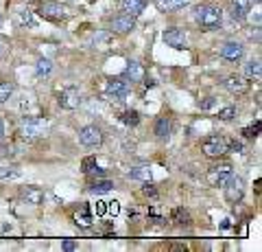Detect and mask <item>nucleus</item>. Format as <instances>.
I'll return each instance as SVG.
<instances>
[{"instance_id":"nucleus-5","label":"nucleus","mask_w":262,"mask_h":252,"mask_svg":"<svg viewBox=\"0 0 262 252\" xmlns=\"http://www.w3.org/2000/svg\"><path fill=\"white\" fill-rule=\"evenodd\" d=\"M231 176H234V171H231V164L229 162H218V164H214V167H210L208 182L212 186H225V182L229 180Z\"/></svg>"},{"instance_id":"nucleus-38","label":"nucleus","mask_w":262,"mask_h":252,"mask_svg":"<svg viewBox=\"0 0 262 252\" xmlns=\"http://www.w3.org/2000/svg\"><path fill=\"white\" fill-rule=\"evenodd\" d=\"M0 53H2V46H0Z\"/></svg>"},{"instance_id":"nucleus-8","label":"nucleus","mask_w":262,"mask_h":252,"mask_svg":"<svg viewBox=\"0 0 262 252\" xmlns=\"http://www.w3.org/2000/svg\"><path fill=\"white\" fill-rule=\"evenodd\" d=\"M79 141L85 147H98V145H103V132L96 125H85L79 132Z\"/></svg>"},{"instance_id":"nucleus-32","label":"nucleus","mask_w":262,"mask_h":252,"mask_svg":"<svg viewBox=\"0 0 262 252\" xmlns=\"http://www.w3.org/2000/svg\"><path fill=\"white\" fill-rule=\"evenodd\" d=\"M142 193L147 195V198H157V189H155V186H153V184H148V182H147V184H144Z\"/></svg>"},{"instance_id":"nucleus-12","label":"nucleus","mask_w":262,"mask_h":252,"mask_svg":"<svg viewBox=\"0 0 262 252\" xmlns=\"http://www.w3.org/2000/svg\"><path fill=\"white\" fill-rule=\"evenodd\" d=\"M105 92H107L109 97H114L116 101H122V99L127 97V92H129V86L120 79H112V81H107V86H105Z\"/></svg>"},{"instance_id":"nucleus-25","label":"nucleus","mask_w":262,"mask_h":252,"mask_svg":"<svg viewBox=\"0 0 262 252\" xmlns=\"http://www.w3.org/2000/svg\"><path fill=\"white\" fill-rule=\"evenodd\" d=\"M173 219L177 221L179 226H183V224L188 226V224H190V215H188L183 208H175V211H173Z\"/></svg>"},{"instance_id":"nucleus-26","label":"nucleus","mask_w":262,"mask_h":252,"mask_svg":"<svg viewBox=\"0 0 262 252\" xmlns=\"http://www.w3.org/2000/svg\"><path fill=\"white\" fill-rule=\"evenodd\" d=\"M11 94H13V84H9V81H0V103L7 101Z\"/></svg>"},{"instance_id":"nucleus-30","label":"nucleus","mask_w":262,"mask_h":252,"mask_svg":"<svg viewBox=\"0 0 262 252\" xmlns=\"http://www.w3.org/2000/svg\"><path fill=\"white\" fill-rule=\"evenodd\" d=\"M24 198H29L33 204H39V199H42V193H39V191H33V189H26V191H24Z\"/></svg>"},{"instance_id":"nucleus-28","label":"nucleus","mask_w":262,"mask_h":252,"mask_svg":"<svg viewBox=\"0 0 262 252\" xmlns=\"http://www.w3.org/2000/svg\"><path fill=\"white\" fill-rule=\"evenodd\" d=\"M234 116H236V108H234V106L223 108V110L218 112V119H221V121H231Z\"/></svg>"},{"instance_id":"nucleus-22","label":"nucleus","mask_w":262,"mask_h":252,"mask_svg":"<svg viewBox=\"0 0 262 252\" xmlns=\"http://www.w3.org/2000/svg\"><path fill=\"white\" fill-rule=\"evenodd\" d=\"M120 121L125 125H129V127H135V125L140 123V114H138V110H125L120 114Z\"/></svg>"},{"instance_id":"nucleus-34","label":"nucleus","mask_w":262,"mask_h":252,"mask_svg":"<svg viewBox=\"0 0 262 252\" xmlns=\"http://www.w3.org/2000/svg\"><path fill=\"white\" fill-rule=\"evenodd\" d=\"M94 167H96V160H94V158H87V160H83V173H90Z\"/></svg>"},{"instance_id":"nucleus-20","label":"nucleus","mask_w":262,"mask_h":252,"mask_svg":"<svg viewBox=\"0 0 262 252\" xmlns=\"http://www.w3.org/2000/svg\"><path fill=\"white\" fill-rule=\"evenodd\" d=\"M129 178H131V180L148 182V180H151V169H148V167H133L129 171Z\"/></svg>"},{"instance_id":"nucleus-16","label":"nucleus","mask_w":262,"mask_h":252,"mask_svg":"<svg viewBox=\"0 0 262 252\" xmlns=\"http://www.w3.org/2000/svg\"><path fill=\"white\" fill-rule=\"evenodd\" d=\"M120 7L125 14H131V16H138L144 11L147 7V0H120Z\"/></svg>"},{"instance_id":"nucleus-2","label":"nucleus","mask_w":262,"mask_h":252,"mask_svg":"<svg viewBox=\"0 0 262 252\" xmlns=\"http://www.w3.org/2000/svg\"><path fill=\"white\" fill-rule=\"evenodd\" d=\"M201 151H203L208 158H221V156H225L227 151H229V141H227L225 136L214 134V136L205 138V141L201 143Z\"/></svg>"},{"instance_id":"nucleus-3","label":"nucleus","mask_w":262,"mask_h":252,"mask_svg":"<svg viewBox=\"0 0 262 252\" xmlns=\"http://www.w3.org/2000/svg\"><path fill=\"white\" fill-rule=\"evenodd\" d=\"M37 14L46 20H52V22H61L68 18V7H64L57 0H42L37 7Z\"/></svg>"},{"instance_id":"nucleus-31","label":"nucleus","mask_w":262,"mask_h":252,"mask_svg":"<svg viewBox=\"0 0 262 252\" xmlns=\"http://www.w3.org/2000/svg\"><path fill=\"white\" fill-rule=\"evenodd\" d=\"M107 213L109 215H118V213H120V202H116V199H114V202H107Z\"/></svg>"},{"instance_id":"nucleus-35","label":"nucleus","mask_w":262,"mask_h":252,"mask_svg":"<svg viewBox=\"0 0 262 252\" xmlns=\"http://www.w3.org/2000/svg\"><path fill=\"white\" fill-rule=\"evenodd\" d=\"M214 101H216V99H214V97H208L203 103H199V106H201V110H210V108L214 106Z\"/></svg>"},{"instance_id":"nucleus-11","label":"nucleus","mask_w":262,"mask_h":252,"mask_svg":"<svg viewBox=\"0 0 262 252\" xmlns=\"http://www.w3.org/2000/svg\"><path fill=\"white\" fill-rule=\"evenodd\" d=\"M164 42L168 46H173V49H186V33L181 31V29H166L164 31Z\"/></svg>"},{"instance_id":"nucleus-4","label":"nucleus","mask_w":262,"mask_h":252,"mask_svg":"<svg viewBox=\"0 0 262 252\" xmlns=\"http://www.w3.org/2000/svg\"><path fill=\"white\" fill-rule=\"evenodd\" d=\"M44 132H46V121L44 119H35V116L22 119V123H20V136L22 138L33 141V138L44 136Z\"/></svg>"},{"instance_id":"nucleus-17","label":"nucleus","mask_w":262,"mask_h":252,"mask_svg":"<svg viewBox=\"0 0 262 252\" xmlns=\"http://www.w3.org/2000/svg\"><path fill=\"white\" fill-rule=\"evenodd\" d=\"M74 224L81 226V228H87V226H92V213L87 206H81L77 213H74Z\"/></svg>"},{"instance_id":"nucleus-6","label":"nucleus","mask_w":262,"mask_h":252,"mask_svg":"<svg viewBox=\"0 0 262 252\" xmlns=\"http://www.w3.org/2000/svg\"><path fill=\"white\" fill-rule=\"evenodd\" d=\"M223 88L229 90V92H234V94H245V92H249V88H251V81H249L247 77L229 75V77L223 79Z\"/></svg>"},{"instance_id":"nucleus-9","label":"nucleus","mask_w":262,"mask_h":252,"mask_svg":"<svg viewBox=\"0 0 262 252\" xmlns=\"http://www.w3.org/2000/svg\"><path fill=\"white\" fill-rule=\"evenodd\" d=\"M225 195H227V199L229 202H240L243 199V195H245V184H243V180L240 178H236V176H231L229 180L225 182Z\"/></svg>"},{"instance_id":"nucleus-13","label":"nucleus","mask_w":262,"mask_h":252,"mask_svg":"<svg viewBox=\"0 0 262 252\" xmlns=\"http://www.w3.org/2000/svg\"><path fill=\"white\" fill-rule=\"evenodd\" d=\"M57 103H59L64 110H74V108H79L81 99H79V92H77V90H74V88H68V90H64V92L59 94Z\"/></svg>"},{"instance_id":"nucleus-27","label":"nucleus","mask_w":262,"mask_h":252,"mask_svg":"<svg viewBox=\"0 0 262 252\" xmlns=\"http://www.w3.org/2000/svg\"><path fill=\"white\" fill-rule=\"evenodd\" d=\"M20 22H22V24H26V27H35V18H33V14H31L29 9H22V11H20Z\"/></svg>"},{"instance_id":"nucleus-18","label":"nucleus","mask_w":262,"mask_h":252,"mask_svg":"<svg viewBox=\"0 0 262 252\" xmlns=\"http://www.w3.org/2000/svg\"><path fill=\"white\" fill-rule=\"evenodd\" d=\"M170 134V119H166V116H160V119L155 121V136L157 138H168Z\"/></svg>"},{"instance_id":"nucleus-29","label":"nucleus","mask_w":262,"mask_h":252,"mask_svg":"<svg viewBox=\"0 0 262 252\" xmlns=\"http://www.w3.org/2000/svg\"><path fill=\"white\" fill-rule=\"evenodd\" d=\"M258 134H260V123H256V125H251V127H245L243 129V136L245 138H256Z\"/></svg>"},{"instance_id":"nucleus-39","label":"nucleus","mask_w":262,"mask_h":252,"mask_svg":"<svg viewBox=\"0 0 262 252\" xmlns=\"http://www.w3.org/2000/svg\"><path fill=\"white\" fill-rule=\"evenodd\" d=\"M253 2H260V0H253Z\"/></svg>"},{"instance_id":"nucleus-19","label":"nucleus","mask_w":262,"mask_h":252,"mask_svg":"<svg viewBox=\"0 0 262 252\" xmlns=\"http://www.w3.org/2000/svg\"><path fill=\"white\" fill-rule=\"evenodd\" d=\"M245 75L249 77V79H256V81H260V77H262V66H260V59H251V62L245 66Z\"/></svg>"},{"instance_id":"nucleus-24","label":"nucleus","mask_w":262,"mask_h":252,"mask_svg":"<svg viewBox=\"0 0 262 252\" xmlns=\"http://www.w3.org/2000/svg\"><path fill=\"white\" fill-rule=\"evenodd\" d=\"M50 71H52L50 59H39L37 66H35V75H37V77H46V75H50Z\"/></svg>"},{"instance_id":"nucleus-37","label":"nucleus","mask_w":262,"mask_h":252,"mask_svg":"<svg viewBox=\"0 0 262 252\" xmlns=\"http://www.w3.org/2000/svg\"><path fill=\"white\" fill-rule=\"evenodd\" d=\"M2 138H4V121L0 119V141H2Z\"/></svg>"},{"instance_id":"nucleus-7","label":"nucleus","mask_w":262,"mask_h":252,"mask_svg":"<svg viewBox=\"0 0 262 252\" xmlns=\"http://www.w3.org/2000/svg\"><path fill=\"white\" fill-rule=\"evenodd\" d=\"M133 27H135V16L131 14H120L109 20V31L112 33H129L133 31Z\"/></svg>"},{"instance_id":"nucleus-15","label":"nucleus","mask_w":262,"mask_h":252,"mask_svg":"<svg viewBox=\"0 0 262 252\" xmlns=\"http://www.w3.org/2000/svg\"><path fill=\"white\" fill-rule=\"evenodd\" d=\"M125 77L131 81V84H133V81H142V79H144V68H142V64H138V62H127Z\"/></svg>"},{"instance_id":"nucleus-36","label":"nucleus","mask_w":262,"mask_h":252,"mask_svg":"<svg viewBox=\"0 0 262 252\" xmlns=\"http://www.w3.org/2000/svg\"><path fill=\"white\" fill-rule=\"evenodd\" d=\"M74 248H77L74 241H64V250H74Z\"/></svg>"},{"instance_id":"nucleus-14","label":"nucleus","mask_w":262,"mask_h":252,"mask_svg":"<svg viewBox=\"0 0 262 252\" xmlns=\"http://www.w3.org/2000/svg\"><path fill=\"white\" fill-rule=\"evenodd\" d=\"M231 18L234 20H245L251 11V0H231Z\"/></svg>"},{"instance_id":"nucleus-1","label":"nucleus","mask_w":262,"mask_h":252,"mask_svg":"<svg viewBox=\"0 0 262 252\" xmlns=\"http://www.w3.org/2000/svg\"><path fill=\"white\" fill-rule=\"evenodd\" d=\"M195 20L201 29L214 31L223 24V9L216 5H196L195 7Z\"/></svg>"},{"instance_id":"nucleus-21","label":"nucleus","mask_w":262,"mask_h":252,"mask_svg":"<svg viewBox=\"0 0 262 252\" xmlns=\"http://www.w3.org/2000/svg\"><path fill=\"white\" fill-rule=\"evenodd\" d=\"M157 5L166 11H177V9L188 5V0H157Z\"/></svg>"},{"instance_id":"nucleus-33","label":"nucleus","mask_w":262,"mask_h":252,"mask_svg":"<svg viewBox=\"0 0 262 252\" xmlns=\"http://www.w3.org/2000/svg\"><path fill=\"white\" fill-rule=\"evenodd\" d=\"M96 215H98V217L107 215V202H103V199H98V202H96Z\"/></svg>"},{"instance_id":"nucleus-23","label":"nucleus","mask_w":262,"mask_h":252,"mask_svg":"<svg viewBox=\"0 0 262 252\" xmlns=\"http://www.w3.org/2000/svg\"><path fill=\"white\" fill-rule=\"evenodd\" d=\"M114 189V182L112 180H96L94 184L90 186L92 193H107V191Z\"/></svg>"},{"instance_id":"nucleus-10","label":"nucleus","mask_w":262,"mask_h":252,"mask_svg":"<svg viewBox=\"0 0 262 252\" xmlns=\"http://www.w3.org/2000/svg\"><path fill=\"white\" fill-rule=\"evenodd\" d=\"M243 55H245V49L238 42H225V44L221 46V57L227 59V62H240Z\"/></svg>"}]
</instances>
